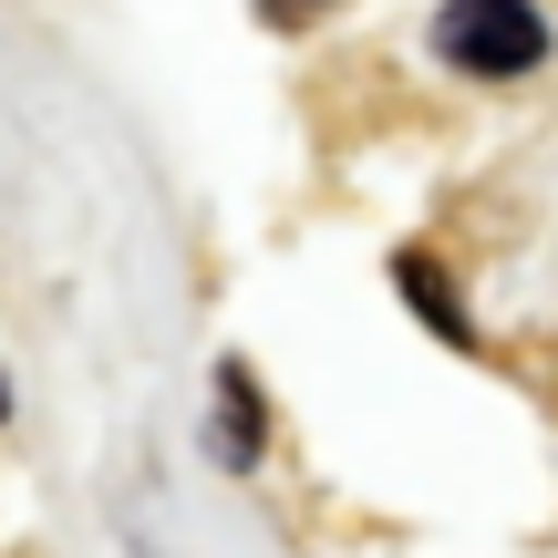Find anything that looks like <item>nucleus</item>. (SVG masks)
<instances>
[{
  "label": "nucleus",
  "mask_w": 558,
  "mask_h": 558,
  "mask_svg": "<svg viewBox=\"0 0 558 558\" xmlns=\"http://www.w3.org/2000/svg\"><path fill=\"white\" fill-rule=\"evenodd\" d=\"M403 290H414V311H424V320H435V331H445V341H476V331H465V311H456V300H445V279H435V269H424V259H403Z\"/></svg>",
  "instance_id": "3"
},
{
  "label": "nucleus",
  "mask_w": 558,
  "mask_h": 558,
  "mask_svg": "<svg viewBox=\"0 0 558 558\" xmlns=\"http://www.w3.org/2000/svg\"><path fill=\"white\" fill-rule=\"evenodd\" d=\"M0 414H11V383H0Z\"/></svg>",
  "instance_id": "4"
},
{
  "label": "nucleus",
  "mask_w": 558,
  "mask_h": 558,
  "mask_svg": "<svg viewBox=\"0 0 558 558\" xmlns=\"http://www.w3.org/2000/svg\"><path fill=\"white\" fill-rule=\"evenodd\" d=\"M218 403H228V414H218V456L248 465V456H259V403H248V373H239V362L218 373Z\"/></svg>",
  "instance_id": "2"
},
{
  "label": "nucleus",
  "mask_w": 558,
  "mask_h": 558,
  "mask_svg": "<svg viewBox=\"0 0 558 558\" xmlns=\"http://www.w3.org/2000/svg\"><path fill=\"white\" fill-rule=\"evenodd\" d=\"M435 52L456 62V73L507 83V73H538L548 21L527 11V0H445V11H435Z\"/></svg>",
  "instance_id": "1"
}]
</instances>
